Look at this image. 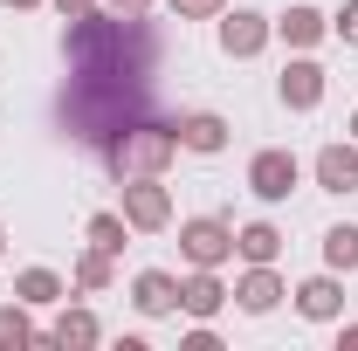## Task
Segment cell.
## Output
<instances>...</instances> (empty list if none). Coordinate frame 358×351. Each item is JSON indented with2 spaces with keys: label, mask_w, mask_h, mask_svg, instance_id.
Instances as JSON below:
<instances>
[{
  "label": "cell",
  "mask_w": 358,
  "mask_h": 351,
  "mask_svg": "<svg viewBox=\"0 0 358 351\" xmlns=\"http://www.w3.org/2000/svg\"><path fill=\"white\" fill-rule=\"evenodd\" d=\"M179 159V131L173 124H124L110 131V166L131 179V173H166Z\"/></svg>",
  "instance_id": "cell-1"
},
{
  "label": "cell",
  "mask_w": 358,
  "mask_h": 351,
  "mask_svg": "<svg viewBox=\"0 0 358 351\" xmlns=\"http://www.w3.org/2000/svg\"><path fill=\"white\" fill-rule=\"evenodd\" d=\"M296 186H303V159H296L289 145H262V152L248 159V193H255L262 207H282Z\"/></svg>",
  "instance_id": "cell-2"
},
{
  "label": "cell",
  "mask_w": 358,
  "mask_h": 351,
  "mask_svg": "<svg viewBox=\"0 0 358 351\" xmlns=\"http://www.w3.org/2000/svg\"><path fill=\"white\" fill-rule=\"evenodd\" d=\"M179 255H186V268H221V262H234V220H221V214L179 220Z\"/></svg>",
  "instance_id": "cell-3"
},
{
  "label": "cell",
  "mask_w": 358,
  "mask_h": 351,
  "mask_svg": "<svg viewBox=\"0 0 358 351\" xmlns=\"http://www.w3.org/2000/svg\"><path fill=\"white\" fill-rule=\"evenodd\" d=\"M117 214L131 220V234H166V227H173V193H166V179L159 173H131Z\"/></svg>",
  "instance_id": "cell-4"
},
{
  "label": "cell",
  "mask_w": 358,
  "mask_h": 351,
  "mask_svg": "<svg viewBox=\"0 0 358 351\" xmlns=\"http://www.w3.org/2000/svg\"><path fill=\"white\" fill-rule=\"evenodd\" d=\"M268 42H275V21H268V14H255V7H234V14H221V55L248 62V55H262Z\"/></svg>",
  "instance_id": "cell-5"
},
{
  "label": "cell",
  "mask_w": 358,
  "mask_h": 351,
  "mask_svg": "<svg viewBox=\"0 0 358 351\" xmlns=\"http://www.w3.org/2000/svg\"><path fill=\"white\" fill-rule=\"evenodd\" d=\"M227 303H234V289L221 282V268H186V275H179V310H186V317L214 324Z\"/></svg>",
  "instance_id": "cell-6"
},
{
  "label": "cell",
  "mask_w": 358,
  "mask_h": 351,
  "mask_svg": "<svg viewBox=\"0 0 358 351\" xmlns=\"http://www.w3.org/2000/svg\"><path fill=\"white\" fill-rule=\"evenodd\" d=\"M289 296H296V317H303V324H338V317H345V282H338V268L303 275Z\"/></svg>",
  "instance_id": "cell-7"
},
{
  "label": "cell",
  "mask_w": 358,
  "mask_h": 351,
  "mask_svg": "<svg viewBox=\"0 0 358 351\" xmlns=\"http://www.w3.org/2000/svg\"><path fill=\"white\" fill-rule=\"evenodd\" d=\"M324 89H331V76H324V62H310V55L282 62V76H275L282 110H317V103H324Z\"/></svg>",
  "instance_id": "cell-8"
},
{
  "label": "cell",
  "mask_w": 358,
  "mask_h": 351,
  "mask_svg": "<svg viewBox=\"0 0 358 351\" xmlns=\"http://www.w3.org/2000/svg\"><path fill=\"white\" fill-rule=\"evenodd\" d=\"M310 179L324 186V193H338V200L358 193V138H331V145L310 159Z\"/></svg>",
  "instance_id": "cell-9"
},
{
  "label": "cell",
  "mask_w": 358,
  "mask_h": 351,
  "mask_svg": "<svg viewBox=\"0 0 358 351\" xmlns=\"http://www.w3.org/2000/svg\"><path fill=\"white\" fill-rule=\"evenodd\" d=\"M282 296H289V282L275 275V262H248V268H241V282H234V303L248 310V317H268Z\"/></svg>",
  "instance_id": "cell-10"
},
{
  "label": "cell",
  "mask_w": 358,
  "mask_h": 351,
  "mask_svg": "<svg viewBox=\"0 0 358 351\" xmlns=\"http://www.w3.org/2000/svg\"><path fill=\"white\" fill-rule=\"evenodd\" d=\"M173 131H179V152H193V159H214V152H227V131H234V124H227L221 110H186Z\"/></svg>",
  "instance_id": "cell-11"
},
{
  "label": "cell",
  "mask_w": 358,
  "mask_h": 351,
  "mask_svg": "<svg viewBox=\"0 0 358 351\" xmlns=\"http://www.w3.org/2000/svg\"><path fill=\"white\" fill-rule=\"evenodd\" d=\"M131 310L138 317H173L179 310V275L173 268H138L131 275Z\"/></svg>",
  "instance_id": "cell-12"
},
{
  "label": "cell",
  "mask_w": 358,
  "mask_h": 351,
  "mask_svg": "<svg viewBox=\"0 0 358 351\" xmlns=\"http://www.w3.org/2000/svg\"><path fill=\"white\" fill-rule=\"evenodd\" d=\"M275 35L296 48V55H310V48L331 35V14H317L310 0H296V7H282V14H275Z\"/></svg>",
  "instance_id": "cell-13"
},
{
  "label": "cell",
  "mask_w": 358,
  "mask_h": 351,
  "mask_svg": "<svg viewBox=\"0 0 358 351\" xmlns=\"http://www.w3.org/2000/svg\"><path fill=\"white\" fill-rule=\"evenodd\" d=\"M48 345H62V351H90V345H103V324H96V310L62 303V310H55V324H48Z\"/></svg>",
  "instance_id": "cell-14"
},
{
  "label": "cell",
  "mask_w": 358,
  "mask_h": 351,
  "mask_svg": "<svg viewBox=\"0 0 358 351\" xmlns=\"http://www.w3.org/2000/svg\"><path fill=\"white\" fill-rule=\"evenodd\" d=\"M110 282H117V255H103V248H83L69 262V289H83V296H103Z\"/></svg>",
  "instance_id": "cell-15"
},
{
  "label": "cell",
  "mask_w": 358,
  "mask_h": 351,
  "mask_svg": "<svg viewBox=\"0 0 358 351\" xmlns=\"http://www.w3.org/2000/svg\"><path fill=\"white\" fill-rule=\"evenodd\" d=\"M14 296H21L28 310H55L62 296H69V282H62L55 268H21V275H14Z\"/></svg>",
  "instance_id": "cell-16"
},
{
  "label": "cell",
  "mask_w": 358,
  "mask_h": 351,
  "mask_svg": "<svg viewBox=\"0 0 358 351\" xmlns=\"http://www.w3.org/2000/svg\"><path fill=\"white\" fill-rule=\"evenodd\" d=\"M28 345H48V331H35V310L21 303H0V351H28Z\"/></svg>",
  "instance_id": "cell-17"
},
{
  "label": "cell",
  "mask_w": 358,
  "mask_h": 351,
  "mask_svg": "<svg viewBox=\"0 0 358 351\" xmlns=\"http://www.w3.org/2000/svg\"><path fill=\"white\" fill-rule=\"evenodd\" d=\"M234 255H241V262H275V255H282V227H275V220L234 227Z\"/></svg>",
  "instance_id": "cell-18"
},
{
  "label": "cell",
  "mask_w": 358,
  "mask_h": 351,
  "mask_svg": "<svg viewBox=\"0 0 358 351\" xmlns=\"http://www.w3.org/2000/svg\"><path fill=\"white\" fill-rule=\"evenodd\" d=\"M90 248H103V255H124V241H131V220L117 214V207H96V214L83 220Z\"/></svg>",
  "instance_id": "cell-19"
},
{
  "label": "cell",
  "mask_w": 358,
  "mask_h": 351,
  "mask_svg": "<svg viewBox=\"0 0 358 351\" xmlns=\"http://www.w3.org/2000/svg\"><path fill=\"white\" fill-rule=\"evenodd\" d=\"M324 268H338V275H352V268H358V227H352V220L324 227Z\"/></svg>",
  "instance_id": "cell-20"
},
{
  "label": "cell",
  "mask_w": 358,
  "mask_h": 351,
  "mask_svg": "<svg viewBox=\"0 0 358 351\" xmlns=\"http://www.w3.org/2000/svg\"><path fill=\"white\" fill-rule=\"evenodd\" d=\"M166 7H173L179 21H221L227 14V0H166Z\"/></svg>",
  "instance_id": "cell-21"
},
{
  "label": "cell",
  "mask_w": 358,
  "mask_h": 351,
  "mask_svg": "<svg viewBox=\"0 0 358 351\" xmlns=\"http://www.w3.org/2000/svg\"><path fill=\"white\" fill-rule=\"evenodd\" d=\"M331 35H338L345 48H358V0H345V7L331 14Z\"/></svg>",
  "instance_id": "cell-22"
},
{
  "label": "cell",
  "mask_w": 358,
  "mask_h": 351,
  "mask_svg": "<svg viewBox=\"0 0 358 351\" xmlns=\"http://www.w3.org/2000/svg\"><path fill=\"white\" fill-rule=\"evenodd\" d=\"M179 351H221V331H214V324H200V317H193V331H186V338H179Z\"/></svg>",
  "instance_id": "cell-23"
},
{
  "label": "cell",
  "mask_w": 358,
  "mask_h": 351,
  "mask_svg": "<svg viewBox=\"0 0 358 351\" xmlns=\"http://www.w3.org/2000/svg\"><path fill=\"white\" fill-rule=\"evenodd\" d=\"M103 7H110L117 21H145V14H152V0H103Z\"/></svg>",
  "instance_id": "cell-24"
},
{
  "label": "cell",
  "mask_w": 358,
  "mask_h": 351,
  "mask_svg": "<svg viewBox=\"0 0 358 351\" xmlns=\"http://www.w3.org/2000/svg\"><path fill=\"white\" fill-rule=\"evenodd\" d=\"M48 7H55L62 21H83V14H90V7H96V0H48Z\"/></svg>",
  "instance_id": "cell-25"
},
{
  "label": "cell",
  "mask_w": 358,
  "mask_h": 351,
  "mask_svg": "<svg viewBox=\"0 0 358 351\" xmlns=\"http://www.w3.org/2000/svg\"><path fill=\"white\" fill-rule=\"evenodd\" d=\"M338 351H358V324H345V331H338Z\"/></svg>",
  "instance_id": "cell-26"
},
{
  "label": "cell",
  "mask_w": 358,
  "mask_h": 351,
  "mask_svg": "<svg viewBox=\"0 0 358 351\" xmlns=\"http://www.w3.org/2000/svg\"><path fill=\"white\" fill-rule=\"evenodd\" d=\"M0 7H14V14H35V7H48V0H0Z\"/></svg>",
  "instance_id": "cell-27"
},
{
  "label": "cell",
  "mask_w": 358,
  "mask_h": 351,
  "mask_svg": "<svg viewBox=\"0 0 358 351\" xmlns=\"http://www.w3.org/2000/svg\"><path fill=\"white\" fill-rule=\"evenodd\" d=\"M345 138H358V110H352V124H345Z\"/></svg>",
  "instance_id": "cell-28"
},
{
  "label": "cell",
  "mask_w": 358,
  "mask_h": 351,
  "mask_svg": "<svg viewBox=\"0 0 358 351\" xmlns=\"http://www.w3.org/2000/svg\"><path fill=\"white\" fill-rule=\"evenodd\" d=\"M0 262H7V227H0Z\"/></svg>",
  "instance_id": "cell-29"
}]
</instances>
